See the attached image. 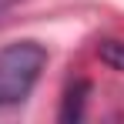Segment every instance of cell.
<instances>
[{
	"label": "cell",
	"instance_id": "cell-3",
	"mask_svg": "<svg viewBox=\"0 0 124 124\" xmlns=\"http://www.w3.org/2000/svg\"><path fill=\"white\" fill-rule=\"evenodd\" d=\"M97 54H101V61L107 64V67L124 70V40H101Z\"/></svg>",
	"mask_w": 124,
	"mask_h": 124
},
{
	"label": "cell",
	"instance_id": "cell-1",
	"mask_svg": "<svg viewBox=\"0 0 124 124\" xmlns=\"http://www.w3.org/2000/svg\"><path fill=\"white\" fill-rule=\"evenodd\" d=\"M47 50L37 40H17L0 50V107L20 104L40 77Z\"/></svg>",
	"mask_w": 124,
	"mask_h": 124
},
{
	"label": "cell",
	"instance_id": "cell-2",
	"mask_svg": "<svg viewBox=\"0 0 124 124\" xmlns=\"http://www.w3.org/2000/svg\"><path fill=\"white\" fill-rule=\"evenodd\" d=\"M87 91H91L87 81H77L70 91H67V97H64V111H61L64 121H77V117H81V111H84V94H87Z\"/></svg>",
	"mask_w": 124,
	"mask_h": 124
},
{
	"label": "cell",
	"instance_id": "cell-4",
	"mask_svg": "<svg viewBox=\"0 0 124 124\" xmlns=\"http://www.w3.org/2000/svg\"><path fill=\"white\" fill-rule=\"evenodd\" d=\"M14 3H17V0H0V14H3V10H10Z\"/></svg>",
	"mask_w": 124,
	"mask_h": 124
}]
</instances>
